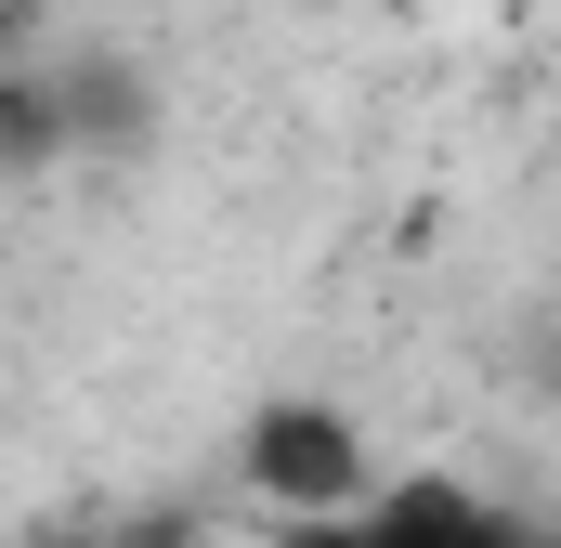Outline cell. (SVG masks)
<instances>
[{"label": "cell", "mask_w": 561, "mask_h": 548, "mask_svg": "<svg viewBox=\"0 0 561 548\" xmlns=\"http://www.w3.org/2000/svg\"><path fill=\"white\" fill-rule=\"evenodd\" d=\"M236 483H249L275 523H327V510H353V496L379 483V457H366L353 406L275 392V406H249V431H236Z\"/></svg>", "instance_id": "6da1fadb"}, {"label": "cell", "mask_w": 561, "mask_h": 548, "mask_svg": "<svg viewBox=\"0 0 561 548\" xmlns=\"http://www.w3.org/2000/svg\"><path fill=\"white\" fill-rule=\"evenodd\" d=\"M79 548H157V536H79Z\"/></svg>", "instance_id": "277c9868"}, {"label": "cell", "mask_w": 561, "mask_h": 548, "mask_svg": "<svg viewBox=\"0 0 561 548\" xmlns=\"http://www.w3.org/2000/svg\"><path fill=\"white\" fill-rule=\"evenodd\" d=\"M287 548H523V510H496L483 483H444V470H379L353 510L327 523H287Z\"/></svg>", "instance_id": "7a4b0ae2"}, {"label": "cell", "mask_w": 561, "mask_h": 548, "mask_svg": "<svg viewBox=\"0 0 561 548\" xmlns=\"http://www.w3.org/2000/svg\"><path fill=\"white\" fill-rule=\"evenodd\" d=\"M523 548H561V523H523Z\"/></svg>", "instance_id": "3957f363"}]
</instances>
